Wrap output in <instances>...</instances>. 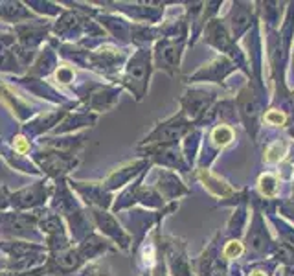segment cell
<instances>
[{
	"label": "cell",
	"instance_id": "5bb4252c",
	"mask_svg": "<svg viewBox=\"0 0 294 276\" xmlns=\"http://www.w3.org/2000/svg\"><path fill=\"white\" fill-rule=\"evenodd\" d=\"M252 276H267V274H263L261 271H254V272H252Z\"/></svg>",
	"mask_w": 294,
	"mask_h": 276
},
{
	"label": "cell",
	"instance_id": "8fae6325",
	"mask_svg": "<svg viewBox=\"0 0 294 276\" xmlns=\"http://www.w3.org/2000/svg\"><path fill=\"white\" fill-rule=\"evenodd\" d=\"M241 252H243V247H241L239 242H230V243H226L225 247V256L226 258H235V256H239Z\"/></svg>",
	"mask_w": 294,
	"mask_h": 276
},
{
	"label": "cell",
	"instance_id": "6da1fadb",
	"mask_svg": "<svg viewBox=\"0 0 294 276\" xmlns=\"http://www.w3.org/2000/svg\"><path fill=\"white\" fill-rule=\"evenodd\" d=\"M188 129H190V123L182 118V116H178V118H173L169 122L162 123L160 127H157L153 131V134L147 140L149 142H160V144L176 142L178 138L188 133Z\"/></svg>",
	"mask_w": 294,
	"mask_h": 276
},
{
	"label": "cell",
	"instance_id": "4fadbf2b",
	"mask_svg": "<svg viewBox=\"0 0 294 276\" xmlns=\"http://www.w3.org/2000/svg\"><path fill=\"white\" fill-rule=\"evenodd\" d=\"M206 276H225V269L220 267V263H211L206 271Z\"/></svg>",
	"mask_w": 294,
	"mask_h": 276
},
{
	"label": "cell",
	"instance_id": "30bf717a",
	"mask_svg": "<svg viewBox=\"0 0 294 276\" xmlns=\"http://www.w3.org/2000/svg\"><path fill=\"white\" fill-rule=\"evenodd\" d=\"M260 190H261V193H263V195H267V197H272V195L276 193V177H274V175H269V173L261 175Z\"/></svg>",
	"mask_w": 294,
	"mask_h": 276
},
{
	"label": "cell",
	"instance_id": "7c38bea8",
	"mask_svg": "<svg viewBox=\"0 0 294 276\" xmlns=\"http://www.w3.org/2000/svg\"><path fill=\"white\" fill-rule=\"evenodd\" d=\"M265 120L270 123H274V125H281L285 122V114L279 113V111H270V113L265 114Z\"/></svg>",
	"mask_w": 294,
	"mask_h": 276
},
{
	"label": "cell",
	"instance_id": "7a4b0ae2",
	"mask_svg": "<svg viewBox=\"0 0 294 276\" xmlns=\"http://www.w3.org/2000/svg\"><path fill=\"white\" fill-rule=\"evenodd\" d=\"M147 78H149V55L145 52H140L129 63L127 72H125V81L134 90H136V85H140V92H143L147 85Z\"/></svg>",
	"mask_w": 294,
	"mask_h": 276
},
{
	"label": "cell",
	"instance_id": "8992f818",
	"mask_svg": "<svg viewBox=\"0 0 294 276\" xmlns=\"http://www.w3.org/2000/svg\"><path fill=\"white\" fill-rule=\"evenodd\" d=\"M250 8L245 4H235L234 10H232V15H230V26H232V33L234 37H239L243 31L246 30L250 26Z\"/></svg>",
	"mask_w": 294,
	"mask_h": 276
},
{
	"label": "cell",
	"instance_id": "52a82bcc",
	"mask_svg": "<svg viewBox=\"0 0 294 276\" xmlns=\"http://www.w3.org/2000/svg\"><path fill=\"white\" fill-rule=\"evenodd\" d=\"M248 247L255 252H263L267 249V232L261 225L260 217H255L254 227L248 232Z\"/></svg>",
	"mask_w": 294,
	"mask_h": 276
},
{
	"label": "cell",
	"instance_id": "9c48e42d",
	"mask_svg": "<svg viewBox=\"0 0 294 276\" xmlns=\"http://www.w3.org/2000/svg\"><path fill=\"white\" fill-rule=\"evenodd\" d=\"M234 138V133H232L230 127H226V125H220V127H217L213 133H211V140L217 144V146H226V144H230V140Z\"/></svg>",
	"mask_w": 294,
	"mask_h": 276
},
{
	"label": "cell",
	"instance_id": "3957f363",
	"mask_svg": "<svg viewBox=\"0 0 294 276\" xmlns=\"http://www.w3.org/2000/svg\"><path fill=\"white\" fill-rule=\"evenodd\" d=\"M182 43L166 39L158 43L157 46V63L160 64V68L171 70L178 66V57H180Z\"/></svg>",
	"mask_w": 294,
	"mask_h": 276
},
{
	"label": "cell",
	"instance_id": "277c9868",
	"mask_svg": "<svg viewBox=\"0 0 294 276\" xmlns=\"http://www.w3.org/2000/svg\"><path fill=\"white\" fill-rule=\"evenodd\" d=\"M213 101V92H206V90H193V92L186 94V98H182V105L190 116H199L210 107Z\"/></svg>",
	"mask_w": 294,
	"mask_h": 276
},
{
	"label": "cell",
	"instance_id": "5b68a950",
	"mask_svg": "<svg viewBox=\"0 0 294 276\" xmlns=\"http://www.w3.org/2000/svg\"><path fill=\"white\" fill-rule=\"evenodd\" d=\"M239 111L241 116H243V122H245L246 129L254 133L255 127H258V114H260V109L255 104V98L252 94H248V89H243L239 94Z\"/></svg>",
	"mask_w": 294,
	"mask_h": 276
},
{
	"label": "cell",
	"instance_id": "ba28073f",
	"mask_svg": "<svg viewBox=\"0 0 294 276\" xmlns=\"http://www.w3.org/2000/svg\"><path fill=\"white\" fill-rule=\"evenodd\" d=\"M96 217H98L99 225H101V228H105V232H107V234H111L114 239H118V242H122L123 247L127 245V236H125V234L120 230V227H118L116 223H114L113 217L108 216V214H105V212H96Z\"/></svg>",
	"mask_w": 294,
	"mask_h": 276
}]
</instances>
